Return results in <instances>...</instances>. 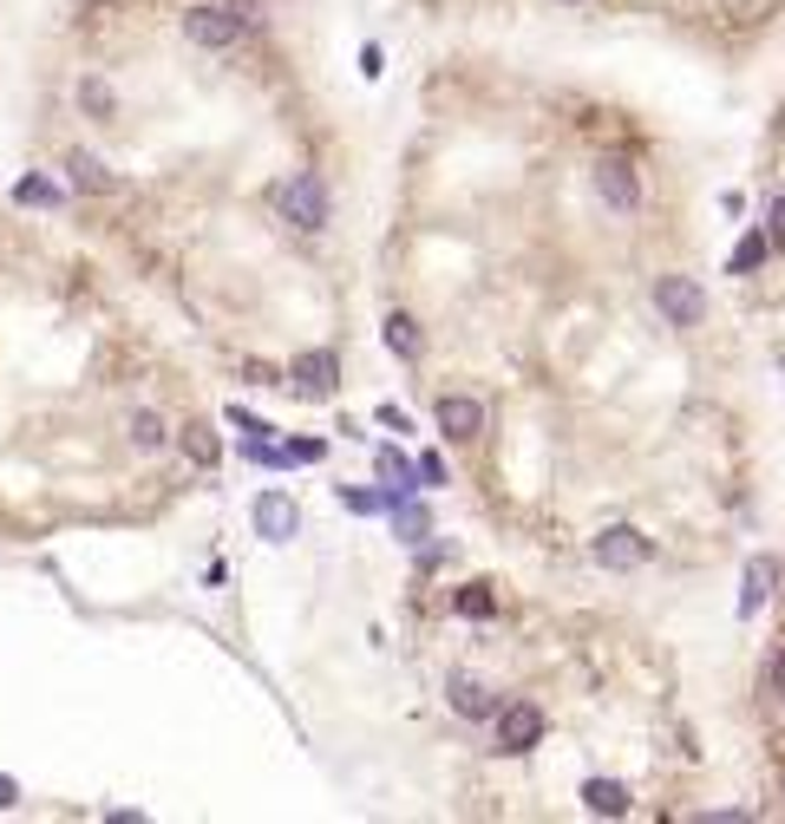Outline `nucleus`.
Returning <instances> with one entry per match:
<instances>
[{
  "mask_svg": "<svg viewBox=\"0 0 785 824\" xmlns=\"http://www.w3.org/2000/svg\"><path fill=\"white\" fill-rule=\"evenodd\" d=\"M452 609H458V616H472V621H485V616H498V596H492L485 583H472V589H458V596H452Z\"/></svg>",
  "mask_w": 785,
  "mask_h": 824,
  "instance_id": "nucleus-19",
  "label": "nucleus"
},
{
  "mask_svg": "<svg viewBox=\"0 0 785 824\" xmlns=\"http://www.w3.org/2000/svg\"><path fill=\"white\" fill-rule=\"evenodd\" d=\"M249 517H256V531H262L269 544H295V531H301V504H295L288 491H262Z\"/></svg>",
  "mask_w": 785,
  "mask_h": 824,
  "instance_id": "nucleus-9",
  "label": "nucleus"
},
{
  "mask_svg": "<svg viewBox=\"0 0 785 824\" xmlns=\"http://www.w3.org/2000/svg\"><path fill=\"white\" fill-rule=\"evenodd\" d=\"M13 204H20V209H60V204H66V184L47 177V171H27V177L13 184Z\"/></svg>",
  "mask_w": 785,
  "mask_h": 824,
  "instance_id": "nucleus-12",
  "label": "nucleus"
},
{
  "mask_svg": "<svg viewBox=\"0 0 785 824\" xmlns=\"http://www.w3.org/2000/svg\"><path fill=\"white\" fill-rule=\"evenodd\" d=\"M393 531H400V544H420V537L432 531L426 504H413V491H406V497H393Z\"/></svg>",
  "mask_w": 785,
  "mask_h": 824,
  "instance_id": "nucleus-16",
  "label": "nucleus"
},
{
  "mask_svg": "<svg viewBox=\"0 0 785 824\" xmlns=\"http://www.w3.org/2000/svg\"><path fill=\"white\" fill-rule=\"evenodd\" d=\"M773 687H779V693H785V655H779V661H773Z\"/></svg>",
  "mask_w": 785,
  "mask_h": 824,
  "instance_id": "nucleus-28",
  "label": "nucleus"
},
{
  "mask_svg": "<svg viewBox=\"0 0 785 824\" xmlns=\"http://www.w3.org/2000/svg\"><path fill=\"white\" fill-rule=\"evenodd\" d=\"M766 256H773V243H766V236L753 229V236H746V243L733 249V262H726V275H753L760 262H766Z\"/></svg>",
  "mask_w": 785,
  "mask_h": 824,
  "instance_id": "nucleus-20",
  "label": "nucleus"
},
{
  "mask_svg": "<svg viewBox=\"0 0 785 824\" xmlns=\"http://www.w3.org/2000/svg\"><path fill=\"white\" fill-rule=\"evenodd\" d=\"M373 465H380L386 491H420V465H406V459H400L393 445H380V459H373Z\"/></svg>",
  "mask_w": 785,
  "mask_h": 824,
  "instance_id": "nucleus-17",
  "label": "nucleus"
},
{
  "mask_svg": "<svg viewBox=\"0 0 785 824\" xmlns=\"http://www.w3.org/2000/svg\"><path fill=\"white\" fill-rule=\"evenodd\" d=\"M171 445V425L157 412H132V452H164Z\"/></svg>",
  "mask_w": 785,
  "mask_h": 824,
  "instance_id": "nucleus-18",
  "label": "nucleus"
},
{
  "mask_svg": "<svg viewBox=\"0 0 785 824\" xmlns=\"http://www.w3.org/2000/svg\"><path fill=\"white\" fill-rule=\"evenodd\" d=\"M66 171H72V190H79V197H112V190H118L112 164H99L92 151H72V157H66Z\"/></svg>",
  "mask_w": 785,
  "mask_h": 824,
  "instance_id": "nucleus-11",
  "label": "nucleus"
},
{
  "mask_svg": "<svg viewBox=\"0 0 785 824\" xmlns=\"http://www.w3.org/2000/svg\"><path fill=\"white\" fill-rule=\"evenodd\" d=\"M564 7H582V0H564Z\"/></svg>",
  "mask_w": 785,
  "mask_h": 824,
  "instance_id": "nucleus-29",
  "label": "nucleus"
},
{
  "mask_svg": "<svg viewBox=\"0 0 785 824\" xmlns=\"http://www.w3.org/2000/svg\"><path fill=\"white\" fill-rule=\"evenodd\" d=\"M7 805H20V785H13V779H0V812H7Z\"/></svg>",
  "mask_w": 785,
  "mask_h": 824,
  "instance_id": "nucleus-27",
  "label": "nucleus"
},
{
  "mask_svg": "<svg viewBox=\"0 0 785 824\" xmlns=\"http://www.w3.org/2000/svg\"><path fill=\"white\" fill-rule=\"evenodd\" d=\"M589 556H596L602 569H642L648 556H654V544H648L636 524H609V531L589 544Z\"/></svg>",
  "mask_w": 785,
  "mask_h": 824,
  "instance_id": "nucleus-7",
  "label": "nucleus"
},
{
  "mask_svg": "<svg viewBox=\"0 0 785 824\" xmlns=\"http://www.w3.org/2000/svg\"><path fill=\"white\" fill-rule=\"evenodd\" d=\"M773 236H779V243H785V190H779V197H773Z\"/></svg>",
  "mask_w": 785,
  "mask_h": 824,
  "instance_id": "nucleus-26",
  "label": "nucleus"
},
{
  "mask_svg": "<svg viewBox=\"0 0 785 824\" xmlns=\"http://www.w3.org/2000/svg\"><path fill=\"white\" fill-rule=\"evenodd\" d=\"M445 707H452L458 720H498V693L478 681V674H452V681H445Z\"/></svg>",
  "mask_w": 785,
  "mask_h": 824,
  "instance_id": "nucleus-10",
  "label": "nucleus"
},
{
  "mask_svg": "<svg viewBox=\"0 0 785 824\" xmlns=\"http://www.w3.org/2000/svg\"><path fill=\"white\" fill-rule=\"evenodd\" d=\"M773 583H779V569H773V556H753L746 563V589H740V616H753L766 596H773Z\"/></svg>",
  "mask_w": 785,
  "mask_h": 824,
  "instance_id": "nucleus-15",
  "label": "nucleus"
},
{
  "mask_svg": "<svg viewBox=\"0 0 785 824\" xmlns=\"http://www.w3.org/2000/svg\"><path fill=\"white\" fill-rule=\"evenodd\" d=\"M242 380H249V387H282V367H269V360H249V367H242Z\"/></svg>",
  "mask_w": 785,
  "mask_h": 824,
  "instance_id": "nucleus-24",
  "label": "nucleus"
},
{
  "mask_svg": "<svg viewBox=\"0 0 785 824\" xmlns=\"http://www.w3.org/2000/svg\"><path fill=\"white\" fill-rule=\"evenodd\" d=\"M654 315H661L668 328H701V321H707V288H701L694 275H661V281H654Z\"/></svg>",
  "mask_w": 785,
  "mask_h": 824,
  "instance_id": "nucleus-3",
  "label": "nucleus"
},
{
  "mask_svg": "<svg viewBox=\"0 0 785 824\" xmlns=\"http://www.w3.org/2000/svg\"><path fill=\"white\" fill-rule=\"evenodd\" d=\"M184 452H190L197 465H210V472H216V459H223V445H216L210 425H184Z\"/></svg>",
  "mask_w": 785,
  "mask_h": 824,
  "instance_id": "nucleus-21",
  "label": "nucleus"
},
{
  "mask_svg": "<svg viewBox=\"0 0 785 824\" xmlns=\"http://www.w3.org/2000/svg\"><path fill=\"white\" fill-rule=\"evenodd\" d=\"M79 105H85L92 119H112V92H105L99 79H85V85H79Z\"/></svg>",
  "mask_w": 785,
  "mask_h": 824,
  "instance_id": "nucleus-22",
  "label": "nucleus"
},
{
  "mask_svg": "<svg viewBox=\"0 0 785 824\" xmlns=\"http://www.w3.org/2000/svg\"><path fill=\"white\" fill-rule=\"evenodd\" d=\"M432 425H438V439H452V445H472V439H485V406H478L472 393H438Z\"/></svg>",
  "mask_w": 785,
  "mask_h": 824,
  "instance_id": "nucleus-6",
  "label": "nucleus"
},
{
  "mask_svg": "<svg viewBox=\"0 0 785 824\" xmlns=\"http://www.w3.org/2000/svg\"><path fill=\"white\" fill-rule=\"evenodd\" d=\"M380 341H386V353H400V360H420L426 334H420V321H413L406 308H393V315H386V328H380Z\"/></svg>",
  "mask_w": 785,
  "mask_h": 824,
  "instance_id": "nucleus-14",
  "label": "nucleus"
},
{
  "mask_svg": "<svg viewBox=\"0 0 785 824\" xmlns=\"http://www.w3.org/2000/svg\"><path fill=\"white\" fill-rule=\"evenodd\" d=\"M537 740H544V707H537V700L498 707V753H530Z\"/></svg>",
  "mask_w": 785,
  "mask_h": 824,
  "instance_id": "nucleus-8",
  "label": "nucleus"
},
{
  "mask_svg": "<svg viewBox=\"0 0 785 824\" xmlns=\"http://www.w3.org/2000/svg\"><path fill=\"white\" fill-rule=\"evenodd\" d=\"M288 459L295 465H321L328 459V439H288Z\"/></svg>",
  "mask_w": 785,
  "mask_h": 824,
  "instance_id": "nucleus-23",
  "label": "nucleus"
},
{
  "mask_svg": "<svg viewBox=\"0 0 785 824\" xmlns=\"http://www.w3.org/2000/svg\"><path fill=\"white\" fill-rule=\"evenodd\" d=\"M282 387H288V393H301V400H334V387H341V360H334V347L301 353V360L282 373Z\"/></svg>",
  "mask_w": 785,
  "mask_h": 824,
  "instance_id": "nucleus-5",
  "label": "nucleus"
},
{
  "mask_svg": "<svg viewBox=\"0 0 785 824\" xmlns=\"http://www.w3.org/2000/svg\"><path fill=\"white\" fill-rule=\"evenodd\" d=\"M596 197H602V209H616V216H636L642 209V171L629 157H602L596 164Z\"/></svg>",
  "mask_w": 785,
  "mask_h": 824,
  "instance_id": "nucleus-4",
  "label": "nucleus"
},
{
  "mask_svg": "<svg viewBox=\"0 0 785 824\" xmlns=\"http://www.w3.org/2000/svg\"><path fill=\"white\" fill-rule=\"evenodd\" d=\"M420 484H445V459H438V452L420 459Z\"/></svg>",
  "mask_w": 785,
  "mask_h": 824,
  "instance_id": "nucleus-25",
  "label": "nucleus"
},
{
  "mask_svg": "<svg viewBox=\"0 0 785 824\" xmlns=\"http://www.w3.org/2000/svg\"><path fill=\"white\" fill-rule=\"evenodd\" d=\"M269 204H276V216H282L295 236H321V229L334 223V197H328V177H321V171L282 177V184L269 190Z\"/></svg>",
  "mask_w": 785,
  "mask_h": 824,
  "instance_id": "nucleus-2",
  "label": "nucleus"
},
{
  "mask_svg": "<svg viewBox=\"0 0 785 824\" xmlns=\"http://www.w3.org/2000/svg\"><path fill=\"white\" fill-rule=\"evenodd\" d=\"M262 20H269L262 0H190V7L177 13L184 40H190L197 53H229V47H242Z\"/></svg>",
  "mask_w": 785,
  "mask_h": 824,
  "instance_id": "nucleus-1",
  "label": "nucleus"
},
{
  "mask_svg": "<svg viewBox=\"0 0 785 824\" xmlns=\"http://www.w3.org/2000/svg\"><path fill=\"white\" fill-rule=\"evenodd\" d=\"M582 805H589L596 818H629V785H622V779H589V785H582Z\"/></svg>",
  "mask_w": 785,
  "mask_h": 824,
  "instance_id": "nucleus-13",
  "label": "nucleus"
}]
</instances>
